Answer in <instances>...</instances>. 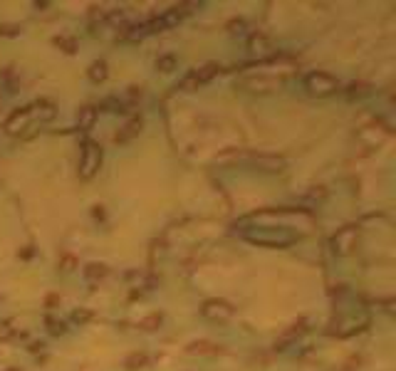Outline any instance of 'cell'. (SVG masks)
I'll list each match as a JSON object with an SVG mask.
<instances>
[{
    "instance_id": "obj_1",
    "label": "cell",
    "mask_w": 396,
    "mask_h": 371,
    "mask_svg": "<svg viewBox=\"0 0 396 371\" xmlns=\"http://www.w3.org/2000/svg\"><path fill=\"white\" fill-rule=\"evenodd\" d=\"M248 243L253 245H265V247H287L300 240V235L285 226H258V228H245L241 233Z\"/></svg>"
},
{
    "instance_id": "obj_2",
    "label": "cell",
    "mask_w": 396,
    "mask_h": 371,
    "mask_svg": "<svg viewBox=\"0 0 396 371\" xmlns=\"http://www.w3.org/2000/svg\"><path fill=\"white\" fill-rule=\"evenodd\" d=\"M99 166H102V148H99L97 141L87 139L82 144V154H79V178H82V181L94 178Z\"/></svg>"
},
{
    "instance_id": "obj_3",
    "label": "cell",
    "mask_w": 396,
    "mask_h": 371,
    "mask_svg": "<svg viewBox=\"0 0 396 371\" xmlns=\"http://www.w3.org/2000/svg\"><path fill=\"white\" fill-rule=\"evenodd\" d=\"M218 64L216 62H208V64H203V67H198V69H191L188 74H183V80L176 84V89H181V92H196L198 87H203V84H208L216 74H218Z\"/></svg>"
},
{
    "instance_id": "obj_4",
    "label": "cell",
    "mask_w": 396,
    "mask_h": 371,
    "mask_svg": "<svg viewBox=\"0 0 396 371\" xmlns=\"http://www.w3.org/2000/svg\"><path fill=\"white\" fill-rule=\"evenodd\" d=\"M305 89L314 97H330L339 89V82L330 72H309L305 74Z\"/></svg>"
},
{
    "instance_id": "obj_5",
    "label": "cell",
    "mask_w": 396,
    "mask_h": 371,
    "mask_svg": "<svg viewBox=\"0 0 396 371\" xmlns=\"http://www.w3.org/2000/svg\"><path fill=\"white\" fill-rule=\"evenodd\" d=\"M201 314L206 319H211V322H228L235 314V307L230 302H225V300H208V302H203Z\"/></svg>"
},
{
    "instance_id": "obj_6",
    "label": "cell",
    "mask_w": 396,
    "mask_h": 371,
    "mask_svg": "<svg viewBox=\"0 0 396 371\" xmlns=\"http://www.w3.org/2000/svg\"><path fill=\"white\" fill-rule=\"evenodd\" d=\"M356 238H359V230L354 226H347L342 230H337V235L332 238V252L334 255H349L356 247Z\"/></svg>"
},
{
    "instance_id": "obj_7",
    "label": "cell",
    "mask_w": 396,
    "mask_h": 371,
    "mask_svg": "<svg viewBox=\"0 0 396 371\" xmlns=\"http://www.w3.org/2000/svg\"><path fill=\"white\" fill-rule=\"evenodd\" d=\"M248 161H250L253 168L265 171V173H280L287 166V161L283 156H275V154H250Z\"/></svg>"
},
{
    "instance_id": "obj_8",
    "label": "cell",
    "mask_w": 396,
    "mask_h": 371,
    "mask_svg": "<svg viewBox=\"0 0 396 371\" xmlns=\"http://www.w3.org/2000/svg\"><path fill=\"white\" fill-rule=\"evenodd\" d=\"M30 119H32V106H20V109H13V111H10V117H8V119H5V124H3V129H5L10 136H15V134H20V131H25V129H27Z\"/></svg>"
},
{
    "instance_id": "obj_9",
    "label": "cell",
    "mask_w": 396,
    "mask_h": 371,
    "mask_svg": "<svg viewBox=\"0 0 396 371\" xmlns=\"http://www.w3.org/2000/svg\"><path fill=\"white\" fill-rule=\"evenodd\" d=\"M141 126H144V119H141V117H132V119L124 124V129L116 134V144H124V141L134 139V136L141 131Z\"/></svg>"
},
{
    "instance_id": "obj_10",
    "label": "cell",
    "mask_w": 396,
    "mask_h": 371,
    "mask_svg": "<svg viewBox=\"0 0 396 371\" xmlns=\"http://www.w3.org/2000/svg\"><path fill=\"white\" fill-rule=\"evenodd\" d=\"M94 122H97V109L94 106H82L77 111V129H82V131H89L92 126H94Z\"/></svg>"
},
{
    "instance_id": "obj_11",
    "label": "cell",
    "mask_w": 396,
    "mask_h": 371,
    "mask_svg": "<svg viewBox=\"0 0 396 371\" xmlns=\"http://www.w3.org/2000/svg\"><path fill=\"white\" fill-rule=\"evenodd\" d=\"M87 74H89V80H92L94 84L104 82V80H107V74H109V69H107V62H104V60H97V62H92V64H89V69H87Z\"/></svg>"
},
{
    "instance_id": "obj_12",
    "label": "cell",
    "mask_w": 396,
    "mask_h": 371,
    "mask_svg": "<svg viewBox=\"0 0 396 371\" xmlns=\"http://www.w3.org/2000/svg\"><path fill=\"white\" fill-rule=\"evenodd\" d=\"M32 114H37V119L40 122H50V119H55V106L52 104H47V102H40L37 104V111H32Z\"/></svg>"
},
{
    "instance_id": "obj_13",
    "label": "cell",
    "mask_w": 396,
    "mask_h": 371,
    "mask_svg": "<svg viewBox=\"0 0 396 371\" xmlns=\"http://www.w3.org/2000/svg\"><path fill=\"white\" fill-rule=\"evenodd\" d=\"M107 275V268L104 265H97V263H92V265H87L85 268V277L89 280V282H94V280H102Z\"/></svg>"
},
{
    "instance_id": "obj_14",
    "label": "cell",
    "mask_w": 396,
    "mask_h": 371,
    "mask_svg": "<svg viewBox=\"0 0 396 371\" xmlns=\"http://www.w3.org/2000/svg\"><path fill=\"white\" fill-rule=\"evenodd\" d=\"M186 351H188V354H216L218 349H216L213 344H208V342H193Z\"/></svg>"
},
{
    "instance_id": "obj_15",
    "label": "cell",
    "mask_w": 396,
    "mask_h": 371,
    "mask_svg": "<svg viewBox=\"0 0 396 371\" xmlns=\"http://www.w3.org/2000/svg\"><path fill=\"white\" fill-rule=\"evenodd\" d=\"M156 69H158V72H174V69H176V57H174V55L158 57V60H156Z\"/></svg>"
},
{
    "instance_id": "obj_16",
    "label": "cell",
    "mask_w": 396,
    "mask_h": 371,
    "mask_svg": "<svg viewBox=\"0 0 396 371\" xmlns=\"http://www.w3.org/2000/svg\"><path fill=\"white\" fill-rule=\"evenodd\" d=\"M248 47H250L253 52H263V50H267V40H265L263 35H250Z\"/></svg>"
},
{
    "instance_id": "obj_17",
    "label": "cell",
    "mask_w": 396,
    "mask_h": 371,
    "mask_svg": "<svg viewBox=\"0 0 396 371\" xmlns=\"http://www.w3.org/2000/svg\"><path fill=\"white\" fill-rule=\"evenodd\" d=\"M146 354H132L129 359H127V366L129 369H141V366H146Z\"/></svg>"
},
{
    "instance_id": "obj_18",
    "label": "cell",
    "mask_w": 396,
    "mask_h": 371,
    "mask_svg": "<svg viewBox=\"0 0 396 371\" xmlns=\"http://www.w3.org/2000/svg\"><path fill=\"white\" fill-rule=\"evenodd\" d=\"M55 45L65 47V52H74L77 50V42L72 40V37H55Z\"/></svg>"
},
{
    "instance_id": "obj_19",
    "label": "cell",
    "mask_w": 396,
    "mask_h": 371,
    "mask_svg": "<svg viewBox=\"0 0 396 371\" xmlns=\"http://www.w3.org/2000/svg\"><path fill=\"white\" fill-rule=\"evenodd\" d=\"M158 324H161V314H151V317H146V319L141 322L144 329H156Z\"/></svg>"
},
{
    "instance_id": "obj_20",
    "label": "cell",
    "mask_w": 396,
    "mask_h": 371,
    "mask_svg": "<svg viewBox=\"0 0 396 371\" xmlns=\"http://www.w3.org/2000/svg\"><path fill=\"white\" fill-rule=\"evenodd\" d=\"M72 319H74L77 324H85V322L92 319V312H87V309H77V312L72 314Z\"/></svg>"
},
{
    "instance_id": "obj_21",
    "label": "cell",
    "mask_w": 396,
    "mask_h": 371,
    "mask_svg": "<svg viewBox=\"0 0 396 371\" xmlns=\"http://www.w3.org/2000/svg\"><path fill=\"white\" fill-rule=\"evenodd\" d=\"M60 268H62L65 272H69V270L74 268V257H69V255H65V257H62V263H60Z\"/></svg>"
},
{
    "instance_id": "obj_22",
    "label": "cell",
    "mask_w": 396,
    "mask_h": 371,
    "mask_svg": "<svg viewBox=\"0 0 396 371\" xmlns=\"http://www.w3.org/2000/svg\"><path fill=\"white\" fill-rule=\"evenodd\" d=\"M50 331H52V334H62V331H65V324H62V322L50 319Z\"/></svg>"
},
{
    "instance_id": "obj_23",
    "label": "cell",
    "mask_w": 396,
    "mask_h": 371,
    "mask_svg": "<svg viewBox=\"0 0 396 371\" xmlns=\"http://www.w3.org/2000/svg\"><path fill=\"white\" fill-rule=\"evenodd\" d=\"M8 371H18V369H8Z\"/></svg>"
}]
</instances>
